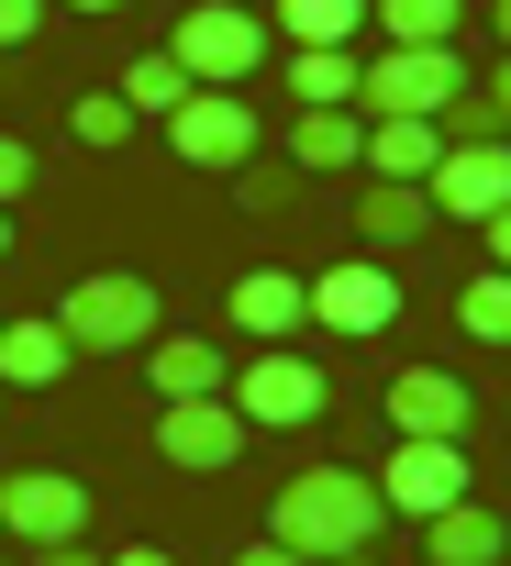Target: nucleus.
Masks as SVG:
<instances>
[{
    "label": "nucleus",
    "mask_w": 511,
    "mask_h": 566,
    "mask_svg": "<svg viewBox=\"0 0 511 566\" xmlns=\"http://www.w3.org/2000/svg\"><path fill=\"white\" fill-rule=\"evenodd\" d=\"M423 200H434V222H489V211H511V145H500V134L445 145L434 178H423Z\"/></svg>",
    "instance_id": "6e6552de"
},
{
    "label": "nucleus",
    "mask_w": 511,
    "mask_h": 566,
    "mask_svg": "<svg viewBox=\"0 0 511 566\" xmlns=\"http://www.w3.org/2000/svg\"><path fill=\"white\" fill-rule=\"evenodd\" d=\"M244 444H255V422H244L222 389H211V400H167V411H156V455H167V467H189V478H222Z\"/></svg>",
    "instance_id": "0eeeda50"
},
{
    "label": "nucleus",
    "mask_w": 511,
    "mask_h": 566,
    "mask_svg": "<svg viewBox=\"0 0 511 566\" xmlns=\"http://www.w3.org/2000/svg\"><path fill=\"white\" fill-rule=\"evenodd\" d=\"M67 123H79V145H101V156H112V145H134V101H123V90H79V112H67Z\"/></svg>",
    "instance_id": "393cba45"
},
{
    "label": "nucleus",
    "mask_w": 511,
    "mask_h": 566,
    "mask_svg": "<svg viewBox=\"0 0 511 566\" xmlns=\"http://www.w3.org/2000/svg\"><path fill=\"white\" fill-rule=\"evenodd\" d=\"M378 478H356V467H301L279 500H268V544H290V555H312V566H334V555H378Z\"/></svg>",
    "instance_id": "f257e3e1"
},
{
    "label": "nucleus",
    "mask_w": 511,
    "mask_h": 566,
    "mask_svg": "<svg viewBox=\"0 0 511 566\" xmlns=\"http://www.w3.org/2000/svg\"><path fill=\"white\" fill-rule=\"evenodd\" d=\"M233 566H312V555H290V544H244Z\"/></svg>",
    "instance_id": "c85d7f7f"
},
{
    "label": "nucleus",
    "mask_w": 511,
    "mask_h": 566,
    "mask_svg": "<svg viewBox=\"0 0 511 566\" xmlns=\"http://www.w3.org/2000/svg\"><path fill=\"white\" fill-rule=\"evenodd\" d=\"M0 566H23V555H0Z\"/></svg>",
    "instance_id": "4c0bfd02"
},
{
    "label": "nucleus",
    "mask_w": 511,
    "mask_h": 566,
    "mask_svg": "<svg viewBox=\"0 0 511 566\" xmlns=\"http://www.w3.org/2000/svg\"><path fill=\"white\" fill-rule=\"evenodd\" d=\"M356 90H367L356 45H290V101L301 112H356Z\"/></svg>",
    "instance_id": "f3484780"
},
{
    "label": "nucleus",
    "mask_w": 511,
    "mask_h": 566,
    "mask_svg": "<svg viewBox=\"0 0 511 566\" xmlns=\"http://www.w3.org/2000/svg\"><path fill=\"white\" fill-rule=\"evenodd\" d=\"M233 178H244V211H255V222H279V211L301 200V178H290V167H233Z\"/></svg>",
    "instance_id": "a878e982"
},
{
    "label": "nucleus",
    "mask_w": 511,
    "mask_h": 566,
    "mask_svg": "<svg viewBox=\"0 0 511 566\" xmlns=\"http://www.w3.org/2000/svg\"><path fill=\"white\" fill-rule=\"evenodd\" d=\"M467 0H378V45H456Z\"/></svg>",
    "instance_id": "5701e85b"
},
{
    "label": "nucleus",
    "mask_w": 511,
    "mask_h": 566,
    "mask_svg": "<svg viewBox=\"0 0 511 566\" xmlns=\"http://www.w3.org/2000/svg\"><path fill=\"white\" fill-rule=\"evenodd\" d=\"M0 255H12V211H0Z\"/></svg>",
    "instance_id": "f704fd0d"
},
{
    "label": "nucleus",
    "mask_w": 511,
    "mask_h": 566,
    "mask_svg": "<svg viewBox=\"0 0 511 566\" xmlns=\"http://www.w3.org/2000/svg\"><path fill=\"white\" fill-rule=\"evenodd\" d=\"M500 45H511V0H500Z\"/></svg>",
    "instance_id": "c9c22d12"
},
{
    "label": "nucleus",
    "mask_w": 511,
    "mask_h": 566,
    "mask_svg": "<svg viewBox=\"0 0 511 566\" xmlns=\"http://www.w3.org/2000/svg\"><path fill=\"white\" fill-rule=\"evenodd\" d=\"M67 12H123V0H67Z\"/></svg>",
    "instance_id": "72a5a7b5"
},
{
    "label": "nucleus",
    "mask_w": 511,
    "mask_h": 566,
    "mask_svg": "<svg viewBox=\"0 0 511 566\" xmlns=\"http://www.w3.org/2000/svg\"><path fill=\"white\" fill-rule=\"evenodd\" d=\"M0 544H23V555H45V544H90V489H79V478H45V467L0 478Z\"/></svg>",
    "instance_id": "423d86ee"
},
{
    "label": "nucleus",
    "mask_w": 511,
    "mask_h": 566,
    "mask_svg": "<svg viewBox=\"0 0 511 566\" xmlns=\"http://www.w3.org/2000/svg\"><path fill=\"white\" fill-rule=\"evenodd\" d=\"M268 34H290V45H356L367 34V0H279Z\"/></svg>",
    "instance_id": "412c9836"
},
{
    "label": "nucleus",
    "mask_w": 511,
    "mask_h": 566,
    "mask_svg": "<svg viewBox=\"0 0 511 566\" xmlns=\"http://www.w3.org/2000/svg\"><path fill=\"white\" fill-rule=\"evenodd\" d=\"M112 566H167V555H156V544H123V555H112Z\"/></svg>",
    "instance_id": "473e14b6"
},
{
    "label": "nucleus",
    "mask_w": 511,
    "mask_h": 566,
    "mask_svg": "<svg viewBox=\"0 0 511 566\" xmlns=\"http://www.w3.org/2000/svg\"><path fill=\"white\" fill-rule=\"evenodd\" d=\"M378 500L411 511V522H434L445 500H467V444H411V433H400V444L378 455Z\"/></svg>",
    "instance_id": "9b49d317"
},
{
    "label": "nucleus",
    "mask_w": 511,
    "mask_h": 566,
    "mask_svg": "<svg viewBox=\"0 0 511 566\" xmlns=\"http://www.w3.org/2000/svg\"><path fill=\"white\" fill-rule=\"evenodd\" d=\"M456 90H467V56H456V45H378L356 112H367V123H389V112H400V123H445Z\"/></svg>",
    "instance_id": "7ed1b4c3"
},
{
    "label": "nucleus",
    "mask_w": 511,
    "mask_h": 566,
    "mask_svg": "<svg viewBox=\"0 0 511 566\" xmlns=\"http://www.w3.org/2000/svg\"><path fill=\"white\" fill-rule=\"evenodd\" d=\"M34 566H112V555H90V544H45Z\"/></svg>",
    "instance_id": "c756f323"
},
{
    "label": "nucleus",
    "mask_w": 511,
    "mask_h": 566,
    "mask_svg": "<svg viewBox=\"0 0 511 566\" xmlns=\"http://www.w3.org/2000/svg\"><path fill=\"white\" fill-rule=\"evenodd\" d=\"M500 544H511V522H500L489 500H445V511L423 522V555H434V566H500Z\"/></svg>",
    "instance_id": "2eb2a0df"
},
{
    "label": "nucleus",
    "mask_w": 511,
    "mask_h": 566,
    "mask_svg": "<svg viewBox=\"0 0 511 566\" xmlns=\"http://www.w3.org/2000/svg\"><path fill=\"white\" fill-rule=\"evenodd\" d=\"M478 90H489V101H500V123H511V56H500V78H478Z\"/></svg>",
    "instance_id": "2f4dec72"
},
{
    "label": "nucleus",
    "mask_w": 511,
    "mask_h": 566,
    "mask_svg": "<svg viewBox=\"0 0 511 566\" xmlns=\"http://www.w3.org/2000/svg\"><path fill=\"white\" fill-rule=\"evenodd\" d=\"M334 566H378V555H334Z\"/></svg>",
    "instance_id": "e433bc0d"
},
{
    "label": "nucleus",
    "mask_w": 511,
    "mask_h": 566,
    "mask_svg": "<svg viewBox=\"0 0 511 566\" xmlns=\"http://www.w3.org/2000/svg\"><path fill=\"white\" fill-rule=\"evenodd\" d=\"M112 90H123V101H134V123H167V112H178V101H189V90H200V78H189V67H178V56H167V45H156V56H134V67H123V78H112Z\"/></svg>",
    "instance_id": "4be33fe9"
},
{
    "label": "nucleus",
    "mask_w": 511,
    "mask_h": 566,
    "mask_svg": "<svg viewBox=\"0 0 511 566\" xmlns=\"http://www.w3.org/2000/svg\"><path fill=\"white\" fill-rule=\"evenodd\" d=\"M312 323V277H290V266H244L233 277V334L244 345H290Z\"/></svg>",
    "instance_id": "ddd939ff"
},
{
    "label": "nucleus",
    "mask_w": 511,
    "mask_h": 566,
    "mask_svg": "<svg viewBox=\"0 0 511 566\" xmlns=\"http://www.w3.org/2000/svg\"><path fill=\"white\" fill-rule=\"evenodd\" d=\"M434 156H445V123H367V178H434Z\"/></svg>",
    "instance_id": "aec40b11"
},
{
    "label": "nucleus",
    "mask_w": 511,
    "mask_h": 566,
    "mask_svg": "<svg viewBox=\"0 0 511 566\" xmlns=\"http://www.w3.org/2000/svg\"><path fill=\"white\" fill-rule=\"evenodd\" d=\"M456 323L467 345H511V266H478L467 290H456Z\"/></svg>",
    "instance_id": "b1692460"
},
{
    "label": "nucleus",
    "mask_w": 511,
    "mask_h": 566,
    "mask_svg": "<svg viewBox=\"0 0 511 566\" xmlns=\"http://www.w3.org/2000/svg\"><path fill=\"white\" fill-rule=\"evenodd\" d=\"M290 167H312V178L367 167V112H290Z\"/></svg>",
    "instance_id": "a211bd4d"
},
{
    "label": "nucleus",
    "mask_w": 511,
    "mask_h": 566,
    "mask_svg": "<svg viewBox=\"0 0 511 566\" xmlns=\"http://www.w3.org/2000/svg\"><path fill=\"white\" fill-rule=\"evenodd\" d=\"M478 233H489V266H511V211H489Z\"/></svg>",
    "instance_id": "7c9ffc66"
},
{
    "label": "nucleus",
    "mask_w": 511,
    "mask_h": 566,
    "mask_svg": "<svg viewBox=\"0 0 511 566\" xmlns=\"http://www.w3.org/2000/svg\"><path fill=\"white\" fill-rule=\"evenodd\" d=\"M67 345L79 356H134V345H156V277H134V266H101V277H79L67 290Z\"/></svg>",
    "instance_id": "20e7f679"
},
{
    "label": "nucleus",
    "mask_w": 511,
    "mask_h": 566,
    "mask_svg": "<svg viewBox=\"0 0 511 566\" xmlns=\"http://www.w3.org/2000/svg\"><path fill=\"white\" fill-rule=\"evenodd\" d=\"M34 34H45V0H0V56L34 45Z\"/></svg>",
    "instance_id": "cd10ccee"
},
{
    "label": "nucleus",
    "mask_w": 511,
    "mask_h": 566,
    "mask_svg": "<svg viewBox=\"0 0 511 566\" xmlns=\"http://www.w3.org/2000/svg\"><path fill=\"white\" fill-rule=\"evenodd\" d=\"M467 422H478V389H467L456 367H400V378H389V433H411V444H467Z\"/></svg>",
    "instance_id": "9d476101"
},
{
    "label": "nucleus",
    "mask_w": 511,
    "mask_h": 566,
    "mask_svg": "<svg viewBox=\"0 0 511 566\" xmlns=\"http://www.w3.org/2000/svg\"><path fill=\"white\" fill-rule=\"evenodd\" d=\"M222 389H233V411H244L255 433H290V422H323V400H334V389H323V356H290V345L244 356V367H233Z\"/></svg>",
    "instance_id": "39448f33"
},
{
    "label": "nucleus",
    "mask_w": 511,
    "mask_h": 566,
    "mask_svg": "<svg viewBox=\"0 0 511 566\" xmlns=\"http://www.w3.org/2000/svg\"><path fill=\"white\" fill-rule=\"evenodd\" d=\"M312 323H334V334H389L400 323V277L367 255V266H323L312 277Z\"/></svg>",
    "instance_id": "f8f14e48"
},
{
    "label": "nucleus",
    "mask_w": 511,
    "mask_h": 566,
    "mask_svg": "<svg viewBox=\"0 0 511 566\" xmlns=\"http://www.w3.org/2000/svg\"><path fill=\"white\" fill-rule=\"evenodd\" d=\"M23 189H34V145H23V134H0V211H12Z\"/></svg>",
    "instance_id": "bb28decb"
},
{
    "label": "nucleus",
    "mask_w": 511,
    "mask_h": 566,
    "mask_svg": "<svg viewBox=\"0 0 511 566\" xmlns=\"http://www.w3.org/2000/svg\"><path fill=\"white\" fill-rule=\"evenodd\" d=\"M356 233H367V255H400V244H423V233H434V200H423V178H367V200H356Z\"/></svg>",
    "instance_id": "4468645a"
},
{
    "label": "nucleus",
    "mask_w": 511,
    "mask_h": 566,
    "mask_svg": "<svg viewBox=\"0 0 511 566\" xmlns=\"http://www.w3.org/2000/svg\"><path fill=\"white\" fill-rule=\"evenodd\" d=\"M145 367H156V400H211V389L233 378V356H222V345H200V334H156V345H145Z\"/></svg>",
    "instance_id": "6ab92c4d"
},
{
    "label": "nucleus",
    "mask_w": 511,
    "mask_h": 566,
    "mask_svg": "<svg viewBox=\"0 0 511 566\" xmlns=\"http://www.w3.org/2000/svg\"><path fill=\"white\" fill-rule=\"evenodd\" d=\"M79 367L67 323H0V389H56Z\"/></svg>",
    "instance_id": "dca6fc26"
},
{
    "label": "nucleus",
    "mask_w": 511,
    "mask_h": 566,
    "mask_svg": "<svg viewBox=\"0 0 511 566\" xmlns=\"http://www.w3.org/2000/svg\"><path fill=\"white\" fill-rule=\"evenodd\" d=\"M167 145H178L189 167H255V101H244V90H189V101L167 112Z\"/></svg>",
    "instance_id": "1a4fd4ad"
},
{
    "label": "nucleus",
    "mask_w": 511,
    "mask_h": 566,
    "mask_svg": "<svg viewBox=\"0 0 511 566\" xmlns=\"http://www.w3.org/2000/svg\"><path fill=\"white\" fill-rule=\"evenodd\" d=\"M268 12H244V0H189L178 12V34H167V56L200 78V90H244L255 67H268Z\"/></svg>",
    "instance_id": "f03ea898"
}]
</instances>
